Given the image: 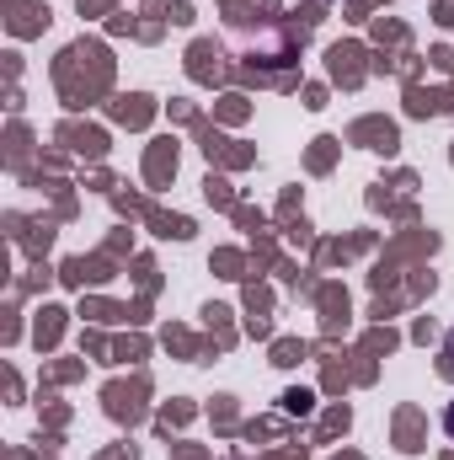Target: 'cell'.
Instances as JSON below:
<instances>
[{"label": "cell", "instance_id": "1", "mask_svg": "<svg viewBox=\"0 0 454 460\" xmlns=\"http://www.w3.org/2000/svg\"><path fill=\"white\" fill-rule=\"evenodd\" d=\"M444 375H450V380H454V332H450V338H444Z\"/></svg>", "mask_w": 454, "mask_h": 460}, {"label": "cell", "instance_id": "2", "mask_svg": "<svg viewBox=\"0 0 454 460\" xmlns=\"http://www.w3.org/2000/svg\"><path fill=\"white\" fill-rule=\"evenodd\" d=\"M444 434H450V439H454V402H450V407H444Z\"/></svg>", "mask_w": 454, "mask_h": 460}]
</instances>
